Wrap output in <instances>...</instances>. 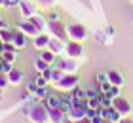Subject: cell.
<instances>
[{"mask_svg": "<svg viewBox=\"0 0 133 123\" xmlns=\"http://www.w3.org/2000/svg\"><path fill=\"white\" fill-rule=\"evenodd\" d=\"M46 104H48V108H59L61 100H59V98H55V97H50V98L46 100Z\"/></svg>", "mask_w": 133, "mask_h": 123, "instance_id": "cell-1", "label": "cell"}, {"mask_svg": "<svg viewBox=\"0 0 133 123\" xmlns=\"http://www.w3.org/2000/svg\"><path fill=\"white\" fill-rule=\"evenodd\" d=\"M74 98H88L86 97V91H82V89H74V95H72Z\"/></svg>", "mask_w": 133, "mask_h": 123, "instance_id": "cell-3", "label": "cell"}, {"mask_svg": "<svg viewBox=\"0 0 133 123\" xmlns=\"http://www.w3.org/2000/svg\"><path fill=\"white\" fill-rule=\"evenodd\" d=\"M108 82H112L114 85H120V83H122V78H120L116 72H110V74H108Z\"/></svg>", "mask_w": 133, "mask_h": 123, "instance_id": "cell-2", "label": "cell"}, {"mask_svg": "<svg viewBox=\"0 0 133 123\" xmlns=\"http://www.w3.org/2000/svg\"><path fill=\"white\" fill-rule=\"evenodd\" d=\"M107 78H108V76H105V74H97V82H99V83L107 82Z\"/></svg>", "mask_w": 133, "mask_h": 123, "instance_id": "cell-4", "label": "cell"}]
</instances>
